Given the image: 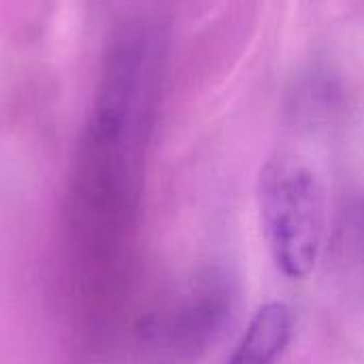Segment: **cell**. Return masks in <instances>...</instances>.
Here are the masks:
<instances>
[{
  "label": "cell",
  "mask_w": 364,
  "mask_h": 364,
  "mask_svg": "<svg viewBox=\"0 0 364 364\" xmlns=\"http://www.w3.org/2000/svg\"><path fill=\"white\" fill-rule=\"evenodd\" d=\"M160 49L158 34L143 26L115 41L70 166L64 205L66 264L75 294L90 311L113 290L136 213Z\"/></svg>",
  "instance_id": "cell-1"
},
{
  "label": "cell",
  "mask_w": 364,
  "mask_h": 364,
  "mask_svg": "<svg viewBox=\"0 0 364 364\" xmlns=\"http://www.w3.org/2000/svg\"><path fill=\"white\" fill-rule=\"evenodd\" d=\"M260 218L275 267L290 279L307 277L324 237L322 192L309 168L294 160L269 162L260 175Z\"/></svg>",
  "instance_id": "cell-2"
},
{
  "label": "cell",
  "mask_w": 364,
  "mask_h": 364,
  "mask_svg": "<svg viewBox=\"0 0 364 364\" xmlns=\"http://www.w3.org/2000/svg\"><path fill=\"white\" fill-rule=\"evenodd\" d=\"M292 337V314L282 303L260 307L224 364H275Z\"/></svg>",
  "instance_id": "cell-3"
},
{
  "label": "cell",
  "mask_w": 364,
  "mask_h": 364,
  "mask_svg": "<svg viewBox=\"0 0 364 364\" xmlns=\"http://www.w3.org/2000/svg\"><path fill=\"white\" fill-rule=\"evenodd\" d=\"M350 232H352L358 254L364 260V198H360L350 211Z\"/></svg>",
  "instance_id": "cell-4"
}]
</instances>
